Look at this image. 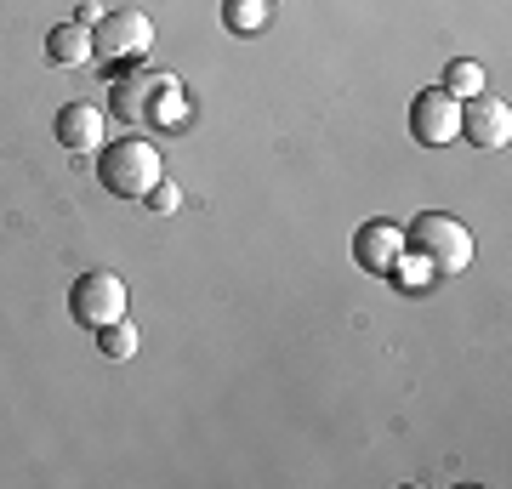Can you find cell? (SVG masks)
I'll use <instances>...</instances> for the list:
<instances>
[{
    "mask_svg": "<svg viewBox=\"0 0 512 489\" xmlns=\"http://www.w3.org/2000/svg\"><path fill=\"white\" fill-rule=\"evenodd\" d=\"M399 251H404V222L376 217V222H365V228L353 234V262H359L365 273H376V279H387V268L399 262Z\"/></svg>",
    "mask_w": 512,
    "mask_h": 489,
    "instance_id": "7",
    "label": "cell"
},
{
    "mask_svg": "<svg viewBox=\"0 0 512 489\" xmlns=\"http://www.w3.org/2000/svg\"><path fill=\"white\" fill-rule=\"evenodd\" d=\"M410 137H416V143H427V148L456 143V137H461V103L444 86L416 91V97H410Z\"/></svg>",
    "mask_w": 512,
    "mask_h": 489,
    "instance_id": "5",
    "label": "cell"
},
{
    "mask_svg": "<svg viewBox=\"0 0 512 489\" xmlns=\"http://www.w3.org/2000/svg\"><path fill=\"white\" fill-rule=\"evenodd\" d=\"M461 137L473 148H507L512 143V109L501 103V97H467L461 103Z\"/></svg>",
    "mask_w": 512,
    "mask_h": 489,
    "instance_id": "6",
    "label": "cell"
},
{
    "mask_svg": "<svg viewBox=\"0 0 512 489\" xmlns=\"http://www.w3.org/2000/svg\"><path fill=\"white\" fill-rule=\"evenodd\" d=\"M154 52V18L137 12V6H120V12H103V23L92 29V63H143Z\"/></svg>",
    "mask_w": 512,
    "mask_h": 489,
    "instance_id": "3",
    "label": "cell"
},
{
    "mask_svg": "<svg viewBox=\"0 0 512 489\" xmlns=\"http://www.w3.org/2000/svg\"><path fill=\"white\" fill-rule=\"evenodd\" d=\"M160 86L165 80H148V74H120L109 86V109L120 114V120H148V109H154V97H160Z\"/></svg>",
    "mask_w": 512,
    "mask_h": 489,
    "instance_id": "9",
    "label": "cell"
},
{
    "mask_svg": "<svg viewBox=\"0 0 512 489\" xmlns=\"http://www.w3.org/2000/svg\"><path fill=\"white\" fill-rule=\"evenodd\" d=\"M46 57L63 63V69L92 63V29H80V23H57V29H46Z\"/></svg>",
    "mask_w": 512,
    "mask_h": 489,
    "instance_id": "11",
    "label": "cell"
},
{
    "mask_svg": "<svg viewBox=\"0 0 512 489\" xmlns=\"http://www.w3.org/2000/svg\"><path fill=\"white\" fill-rule=\"evenodd\" d=\"M74 23H80V29H97V23H103V6H97V0H80Z\"/></svg>",
    "mask_w": 512,
    "mask_h": 489,
    "instance_id": "16",
    "label": "cell"
},
{
    "mask_svg": "<svg viewBox=\"0 0 512 489\" xmlns=\"http://www.w3.org/2000/svg\"><path fill=\"white\" fill-rule=\"evenodd\" d=\"M456 103H467V97H478L484 91V63H473V57H456L450 69H444V80H439Z\"/></svg>",
    "mask_w": 512,
    "mask_h": 489,
    "instance_id": "14",
    "label": "cell"
},
{
    "mask_svg": "<svg viewBox=\"0 0 512 489\" xmlns=\"http://www.w3.org/2000/svg\"><path fill=\"white\" fill-rule=\"evenodd\" d=\"M126 279L120 273H80L69 285V319L80 330H103V325H114V319H126Z\"/></svg>",
    "mask_w": 512,
    "mask_h": 489,
    "instance_id": "4",
    "label": "cell"
},
{
    "mask_svg": "<svg viewBox=\"0 0 512 489\" xmlns=\"http://www.w3.org/2000/svg\"><path fill=\"white\" fill-rule=\"evenodd\" d=\"M387 285L399 290V296H427V290L439 285V268H433V262H427L421 251H410V245H404L399 262L387 268Z\"/></svg>",
    "mask_w": 512,
    "mask_h": 489,
    "instance_id": "10",
    "label": "cell"
},
{
    "mask_svg": "<svg viewBox=\"0 0 512 489\" xmlns=\"http://www.w3.org/2000/svg\"><path fill=\"white\" fill-rule=\"evenodd\" d=\"M137 342H143V330H137V319H114V325H103V330H97V347H103V359H109V364L137 359Z\"/></svg>",
    "mask_w": 512,
    "mask_h": 489,
    "instance_id": "13",
    "label": "cell"
},
{
    "mask_svg": "<svg viewBox=\"0 0 512 489\" xmlns=\"http://www.w3.org/2000/svg\"><path fill=\"white\" fill-rule=\"evenodd\" d=\"M52 131L69 154H97L103 148V109H92V103H63Z\"/></svg>",
    "mask_w": 512,
    "mask_h": 489,
    "instance_id": "8",
    "label": "cell"
},
{
    "mask_svg": "<svg viewBox=\"0 0 512 489\" xmlns=\"http://www.w3.org/2000/svg\"><path fill=\"white\" fill-rule=\"evenodd\" d=\"M274 18V0H222V23L234 35H262Z\"/></svg>",
    "mask_w": 512,
    "mask_h": 489,
    "instance_id": "12",
    "label": "cell"
},
{
    "mask_svg": "<svg viewBox=\"0 0 512 489\" xmlns=\"http://www.w3.org/2000/svg\"><path fill=\"white\" fill-rule=\"evenodd\" d=\"M165 177L160 148L148 137H120V143L97 148V182L109 188L114 200H148V188Z\"/></svg>",
    "mask_w": 512,
    "mask_h": 489,
    "instance_id": "1",
    "label": "cell"
},
{
    "mask_svg": "<svg viewBox=\"0 0 512 489\" xmlns=\"http://www.w3.org/2000/svg\"><path fill=\"white\" fill-rule=\"evenodd\" d=\"M148 205H154V211H160V217H171V211H177V205H183V194H177V182H154V188H148Z\"/></svg>",
    "mask_w": 512,
    "mask_h": 489,
    "instance_id": "15",
    "label": "cell"
},
{
    "mask_svg": "<svg viewBox=\"0 0 512 489\" xmlns=\"http://www.w3.org/2000/svg\"><path fill=\"white\" fill-rule=\"evenodd\" d=\"M404 245L421 251L433 268L444 273H467L473 268V234H467V222H456L450 211H421V217L404 222Z\"/></svg>",
    "mask_w": 512,
    "mask_h": 489,
    "instance_id": "2",
    "label": "cell"
}]
</instances>
